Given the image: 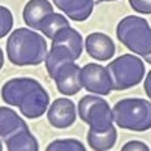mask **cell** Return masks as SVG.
<instances>
[{
	"label": "cell",
	"mask_w": 151,
	"mask_h": 151,
	"mask_svg": "<svg viewBox=\"0 0 151 151\" xmlns=\"http://www.w3.org/2000/svg\"><path fill=\"white\" fill-rule=\"evenodd\" d=\"M2 100L18 107L23 116L36 119L50 107V95L45 88L32 77H14L5 82L2 88Z\"/></svg>",
	"instance_id": "cell-1"
},
{
	"label": "cell",
	"mask_w": 151,
	"mask_h": 151,
	"mask_svg": "<svg viewBox=\"0 0 151 151\" xmlns=\"http://www.w3.org/2000/svg\"><path fill=\"white\" fill-rule=\"evenodd\" d=\"M8 59L14 65H40L47 58V41L30 27L15 29L6 42Z\"/></svg>",
	"instance_id": "cell-2"
},
{
	"label": "cell",
	"mask_w": 151,
	"mask_h": 151,
	"mask_svg": "<svg viewBox=\"0 0 151 151\" xmlns=\"http://www.w3.org/2000/svg\"><path fill=\"white\" fill-rule=\"evenodd\" d=\"M113 119L121 129L147 132L151 129V101L144 98H122L113 106Z\"/></svg>",
	"instance_id": "cell-3"
},
{
	"label": "cell",
	"mask_w": 151,
	"mask_h": 151,
	"mask_svg": "<svg viewBox=\"0 0 151 151\" xmlns=\"http://www.w3.org/2000/svg\"><path fill=\"white\" fill-rule=\"evenodd\" d=\"M118 40L142 58L151 55V27L145 18L139 15L124 17L116 26Z\"/></svg>",
	"instance_id": "cell-4"
},
{
	"label": "cell",
	"mask_w": 151,
	"mask_h": 151,
	"mask_svg": "<svg viewBox=\"0 0 151 151\" xmlns=\"http://www.w3.org/2000/svg\"><path fill=\"white\" fill-rule=\"evenodd\" d=\"M107 70L115 91H124L139 85L145 74L144 60L134 55H122L115 60H110Z\"/></svg>",
	"instance_id": "cell-5"
},
{
	"label": "cell",
	"mask_w": 151,
	"mask_h": 151,
	"mask_svg": "<svg viewBox=\"0 0 151 151\" xmlns=\"http://www.w3.org/2000/svg\"><path fill=\"white\" fill-rule=\"evenodd\" d=\"M79 116L91 130L101 132L113 127V109L100 95H85L79 101Z\"/></svg>",
	"instance_id": "cell-6"
},
{
	"label": "cell",
	"mask_w": 151,
	"mask_h": 151,
	"mask_svg": "<svg viewBox=\"0 0 151 151\" xmlns=\"http://www.w3.org/2000/svg\"><path fill=\"white\" fill-rule=\"evenodd\" d=\"M80 79L83 88L95 95H109L113 91V82L107 67L100 64H86L80 71Z\"/></svg>",
	"instance_id": "cell-7"
},
{
	"label": "cell",
	"mask_w": 151,
	"mask_h": 151,
	"mask_svg": "<svg viewBox=\"0 0 151 151\" xmlns=\"http://www.w3.org/2000/svg\"><path fill=\"white\" fill-rule=\"evenodd\" d=\"M80 71L82 68L76 62H67V64H62L50 79L55 80L58 91L62 95L71 97V95L79 94V91L83 88Z\"/></svg>",
	"instance_id": "cell-8"
},
{
	"label": "cell",
	"mask_w": 151,
	"mask_h": 151,
	"mask_svg": "<svg viewBox=\"0 0 151 151\" xmlns=\"http://www.w3.org/2000/svg\"><path fill=\"white\" fill-rule=\"evenodd\" d=\"M47 119L50 125L55 129L64 130L68 129L77 119V112H76V104L70 98H58L50 104L47 110Z\"/></svg>",
	"instance_id": "cell-9"
},
{
	"label": "cell",
	"mask_w": 151,
	"mask_h": 151,
	"mask_svg": "<svg viewBox=\"0 0 151 151\" xmlns=\"http://www.w3.org/2000/svg\"><path fill=\"white\" fill-rule=\"evenodd\" d=\"M85 48L88 55L95 60H110L116 52L113 40L101 32H94L88 35L85 41Z\"/></svg>",
	"instance_id": "cell-10"
},
{
	"label": "cell",
	"mask_w": 151,
	"mask_h": 151,
	"mask_svg": "<svg viewBox=\"0 0 151 151\" xmlns=\"http://www.w3.org/2000/svg\"><path fill=\"white\" fill-rule=\"evenodd\" d=\"M55 6L74 21H85L94 11V0H53Z\"/></svg>",
	"instance_id": "cell-11"
},
{
	"label": "cell",
	"mask_w": 151,
	"mask_h": 151,
	"mask_svg": "<svg viewBox=\"0 0 151 151\" xmlns=\"http://www.w3.org/2000/svg\"><path fill=\"white\" fill-rule=\"evenodd\" d=\"M52 12H53V5L48 0H30L23 9V20L30 29L40 30L41 21Z\"/></svg>",
	"instance_id": "cell-12"
},
{
	"label": "cell",
	"mask_w": 151,
	"mask_h": 151,
	"mask_svg": "<svg viewBox=\"0 0 151 151\" xmlns=\"http://www.w3.org/2000/svg\"><path fill=\"white\" fill-rule=\"evenodd\" d=\"M27 124L18 113L8 107H0V136L5 142L11 136H14L18 132L27 130Z\"/></svg>",
	"instance_id": "cell-13"
},
{
	"label": "cell",
	"mask_w": 151,
	"mask_h": 151,
	"mask_svg": "<svg viewBox=\"0 0 151 151\" xmlns=\"http://www.w3.org/2000/svg\"><path fill=\"white\" fill-rule=\"evenodd\" d=\"M116 139H118V132L115 129V125L101 132H95L89 129V132L86 134L88 144L95 151H107L113 148V145L116 144Z\"/></svg>",
	"instance_id": "cell-14"
},
{
	"label": "cell",
	"mask_w": 151,
	"mask_h": 151,
	"mask_svg": "<svg viewBox=\"0 0 151 151\" xmlns=\"http://www.w3.org/2000/svg\"><path fill=\"white\" fill-rule=\"evenodd\" d=\"M6 150L9 151H38L40 145H38L36 137L30 133V130H23L11 136L9 139L5 141Z\"/></svg>",
	"instance_id": "cell-15"
},
{
	"label": "cell",
	"mask_w": 151,
	"mask_h": 151,
	"mask_svg": "<svg viewBox=\"0 0 151 151\" xmlns=\"http://www.w3.org/2000/svg\"><path fill=\"white\" fill-rule=\"evenodd\" d=\"M70 23L67 20L65 15L62 14H56V12H52L47 17H44V20L41 21V32L47 36V38H55V35L64 27H68Z\"/></svg>",
	"instance_id": "cell-16"
},
{
	"label": "cell",
	"mask_w": 151,
	"mask_h": 151,
	"mask_svg": "<svg viewBox=\"0 0 151 151\" xmlns=\"http://www.w3.org/2000/svg\"><path fill=\"white\" fill-rule=\"evenodd\" d=\"M47 151H86V147L77 139H55L45 148Z\"/></svg>",
	"instance_id": "cell-17"
},
{
	"label": "cell",
	"mask_w": 151,
	"mask_h": 151,
	"mask_svg": "<svg viewBox=\"0 0 151 151\" xmlns=\"http://www.w3.org/2000/svg\"><path fill=\"white\" fill-rule=\"evenodd\" d=\"M12 24H14V18L11 11L6 6H0V38H5L9 33Z\"/></svg>",
	"instance_id": "cell-18"
},
{
	"label": "cell",
	"mask_w": 151,
	"mask_h": 151,
	"mask_svg": "<svg viewBox=\"0 0 151 151\" xmlns=\"http://www.w3.org/2000/svg\"><path fill=\"white\" fill-rule=\"evenodd\" d=\"M134 12L139 14H151V0H129Z\"/></svg>",
	"instance_id": "cell-19"
},
{
	"label": "cell",
	"mask_w": 151,
	"mask_h": 151,
	"mask_svg": "<svg viewBox=\"0 0 151 151\" xmlns=\"http://www.w3.org/2000/svg\"><path fill=\"white\" fill-rule=\"evenodd\" d=\"M121 150L122 151H148L150 148L141 141H130L127 144H124Z\"/></svg>",
	"instance_id": "cell-20"
},
{
	"label": "cell",
	"mask_w": 151,
	"mask_h": 151,
	"mask_svg": "<svg viewBox=\"0 0 151 151\" xmlns=\"http://www.w3.org/2000/svg\"><path fill=\"white\" fill-rule=\"evenodd\" d=\"M144 89H145V94L148 95L150 101H151V71L147 74V77H145V82H144Z\"/></svg>",
	"instance_id": "cell-21"
},
{
	"label": "cell",
	"mask_w": 151,
	"mask_h": 151,
	"mask_svg": "<svg viewBox=\"0 0 151 151\" xmlns=\"http://www.w3.org/2000/svg\"><path fill=\"white\" fill-rule=\"evenodd\" d=\"M144 60H147V62H148V64H151V55H148V56H145V58H144Z\"/></svg>",
	"instance_id": "cell-22"
},
{
	"label": "cell",
	"mask_w": 151,
	"mask_h": 151,
	"mask_svg": "<svg viewBox=\"0 0 151 151\" xmlns=\"http://www.w3.org/2000/svg\"><path fill=\"white\" fill-rule=\"evenodd\" d=\"M103 2H116V0H103Z\"/></svg>",
	"instance_id": "cell-23"
}]
</instances>
